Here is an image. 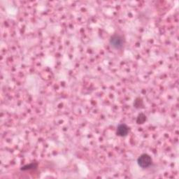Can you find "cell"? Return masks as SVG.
Masks as SVG:
<instances>
[{
  "label": "cell",
  "instance_id": "obj_1",
  "mask_svg": "<svg viewBox=\"0 0 179 179\" xmlns=\"http://www.w3.org/2000/svg\"><path fill=\"white\" fill-rule=\"evenodd\" d=\"M109 43H110L111 47L115 48V49H121L125 43L124 38L122 35L115 34L111 36Z\"/></svg>",
  "mask_w": 179,
  "mask_h": 179
},
{
  "label": "cell",
  "instance_id": "obj_2",
  "mask_svg": "<svg viewBox=\"0 0 179 179\" xmlns=\"http://www.w3.org/2000/svg\"><path fill=\"white\" fill-rule=\"evenodd\" d=\"M137 163H138L139 166L141 167V168L146 169L149 167L152 164L153 160L149 155L144 153V154L141 155L138 157V159H137Z\"/></svg>",
  "mask_w": 179,
  "mask_h": 179
},
{
  "label": "cell",
  "instance_id": "obj_3",
  "mask_svg": "<svg viewBox=\"0 0 179 179\" xmlns=\"http://www.w3.org/2000/svg\"><path fill=\"white\" fill-rule=\"evenodd\" d=\"M129 132V128L126 124H120L117 127V129H116V134L118 136L124 137L126 136Z\"/></svg>",
  "mask_w": 179,
  "mask_h": 179
},
{
  "label": "cell",
  "instance_id": "obj_4",
  "mask_svg": "<svg viewBox=\"0 0 179 179\" xmlns=\"http://www.w3.org/2000/svg\"><path fill=\"white\" fill-rule=\"evenodd\" d=\"M146 119H147V118H146V115L144 114V113H139L138 116H137L136 121L137 124L142 125L146 121Z\"/></svg>",
  "mask_w": 179,
  "mask_h": 179
},
{
  "label": "cell",
  "instance_id": "obj_5",
  "mask_svg": "<svg viewBox=\"0 0 179 179\" xmlns=\"http://www.w3.org/2000/svg\"><path fill=\"white\" fill-rule=\"evenodd\" d=\"M37 166H38V164L37 163H30L29 164H26L25 166L22 167L20 168V170L22 171H27V170H31V169H36Z\"/></svg>",
  "mask_w": 179,
  "mask_h": 179
},
{
  "label": "cell",
  "instance_id": "obj_6",
  "mask_svg": "<svg viewBox=\"0 0 179 179\" xmlns=\"http://www.w3.org/2000/svg\"><path fill=\"white\" fill-rule=\"evenodd\" d=\"M134 107L136 108H143V102L142 100V99L140 98V97H138L135 99L134 103Z\"/></svg>",
  "mask_w": 179,
  "mask_h": 179
}]
</instances>
